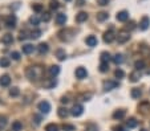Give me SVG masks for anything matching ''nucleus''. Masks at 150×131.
Returning a JSON list of instances; mask_svg holds the SVG:
<instances>
[{
  "label": "nucleus",
  "instance_id": "1",
  "mask_svg": "<svg viewBox=\"0 0 150 131\" xmlns=\"http://www.w3.org/2000/svg\"><path fill=\"white\" fill-rule=\"evenodd\" d=\"M27 77L29 78L31 81H37L40 78H43V74H44V69L41 68L40 65H35V66H29L27 69Z\"/></svg>",
  "mask_w": 150,
  "mask_h": 131
},
{
  "label": "nucleus",
  "instance_id": "2",
  "mask_svg": "<svg viewBox=\"0 0 150 131\" xmlns=\"http://www.w3.org/2000/svg\"><path fill=\"white\" fill-rule=\"evenodd\" d=\"M115 39H117L118 44H125L126 41L130 40V33L127 31H120L118 34L115 36Z\"/></svg>",
  "mask_w": 150,
  "mask_h": 131
},
{
  "label": "nucleus",
  "instance_id": "3",
  "mask_svg": "<svg viewBox=\"0 0 150 131\" xmlns=\"http://www.w3.org/2000/svg\"><path fill=\"white\" fill-rule=\"evenodd\" d=\"M37 109L40 110L41 114H48L49 111H51V103L48 101H41L37 105Z\"/></svg>",
  "mask_w": 150,
  "mask_h": 131
},
{
  "label": "nucleus",
  "instance_id": "4",
  "mask_svg": "<svg viewBox=\"0 0 150 131\" xmlns=\"http://www.w3.org/2000/svg\"><path fill=\"white\" fill-rule=\"evenodd\" d=\"M104 43H106V44H110V43H113V41L115 40V34H114V32L110 29V31H106L104 33Z\"/></svg>",
  "mask_w": 150,
  "mask_h": 131
},
{
  "label": "nucleus",
  "instance_id": "5",
  "mask_svg": "<svg viewBox=\"0 0 150 131\" xmlns=\"http://www.w3.org/2000/svg\"><path fill=\"white\" fill-rule=\"evenodd\" d=\"M82 113H84L82 105H75L72 107V110H70V114H72L73 117H80V115H82Z\"/></svg>",
  "mask_w": 150,
  "mask_h": 131
},
{
  "label": "nucleus",
  "instance_id": "6",
  "mask_svg": "<svg viewBox=\"0 0 150 131\" xmlns=\"http://www.w3.org/2000/svg\"><path fill=\"white\" fill-rule=\"evenodd\" d=\"M76 77L78 78V80H84V78L88 77V71L85 68H82V66H78L77 69H76Z\"/></svg>",
  "mask_w": 150,
  "mask_h": 131
},
{
  "label": "nucleus",
  "instance_id": "7",
  "mask_svg": "<svg viewBox=\"0 0 150 131\" xmlns=\"http://www.w3.org/2000/svg\"><path fill=\"white\" fill-rule=\"evenodd\" d=\"M120 83L117 82V81H113V80H108V81H105L104 82V89L105 90H113V89H115L117 86H118Z\"/></svg>",
  "mask_w": 150,
  "mask_h": 131
},
{
  "label": "nucleus",
  "instance_id": "8",
  "mask_svg": "<svg viewBox=\"0 0 150 131\" xmlns=\"http://www.w3.org/2000/svg\"><path fill=\"white\" fill-rule=\"evenodd\" d=\"M115 19L118 21H121V23H125V21H127V19H129V12L127 11H121L117 13V16H115Z\"/></svg>",
  "mask_w": 150,
  "mask_h": 131
},
{
  "label": "nucleus",
  "instance_id": "9",
  "mask_svg": "<svg viewBox=\"0 0 150 131\" xmlns=\"http://www.w3.org/2000/svg\"><path fill=\"white\" fill-rule=\"evenodd\" d=\"M150 25V19L147 16H144L141 19V21H139V28L142 29V31H146L147 28H149Z\"/></svg>",
  "mask_w": 150,
  "mask_h": 131
},
{
  "label": "nucleus",
  "instance_id": "10",
  "mask_svg": "<svg viewBox=\"0 0 150 131\" xmlns=\"http://www.w3.org/2000/svg\"><path fill=\"white\" fill-rule=\"evenodd\" d=\"M6 25L8 27V28H15V25H16V16H15V15H11V16L7 17Z\"/></svg>",
  "mask_w": 150,
  "mask_h": 131
},
{
  "label": "nucleus",
  "instance_id": "11",
  "mask_svg": "<svg viewBox=\"0 0 150 131\" xmlns=\"http://www.w3.org/2000/svg\"><path fill=\"white\" fill-rule=\"evenodd\" d=\"M9 83H11V77H9L8 74H4V76L0 77V86L7 88V86H9Z\"/></svg>",
  "mask_w": 150,
  "mask_h": 131
},
{
  "label": "nucleus",
  "instance_id": "12",
  "mask_svg": "<svg viewBox=\"0 0 150 131\" xmlns=\"http://www.w3.org/2000/svg\"><path fill=\"white\" fill-rule=\"evenodd\" d=\"M48 73L51 77H56V76H58V73H60V66L58 65H52L51 68L48 69Z\"/></svg>",
  "mask_w": 150,
  "mask_h": 131
},
{
  "label": "nucleus",
  "instance_id": "13",
  "mask_svg": "<svg viewBox=\"0 0 150 131\" xmlns=\"http://www.w3.org/2000/svg\"><path fill=\"white\" fill-rule=\"evenodd\" d=\"M129 80L132 81V82H138V81L141 80V73H139V70H134L133 73H130Z\"/></svg>",
  "mask_w": 150,
  "mask_h": 131
},
{
  "label": "nucleus",
  "instance_id": "14",
  "mask_svg": "<svg viewBox=\"0 0 150 131\" xmlns=\"http://www.w3.org/2000/svg\"><path fill=\"white\" fill-rule=\"evenodd\" d=\"M37 50H39V53L40 54H45V53H48V50H49V45L46 43H40L39 44V46H37Z\"/></svg>",
  "mask_w": 150,
  "mask_h": 131
},
{
  "label": "nucleus",
  "instance_id": "15",
  "mask_svg": "<svg viewBox=\"0 0 150 131\" xmlns=\"http://www.w3.org/2000/svg\"><path fill=\"white\" fill-rule=\"evenodd\" d=\"M88 20V13L87 12H80V13L76 15V21L77 23H84Z\"/></svg>",
  "mask_w": 150,
  "mask_h": 131
},
{
  "label": "nucleus",
  "instance_id": "16",
  "mask_svg": "<svg viewBox=\"0 0 150 131\" xmlns=\"http://www.w3.org/2000/svg\"><path fill=\"white\" fill-rule=\"evenodd\" d=\"M112 60H113V62H114L115 65H121V64L125 61V58H124V56H122L121 53H117V54H114V56H113Z\"/></svg>",
  "mask_w": 150,
  "mask_h": 131
},
{
  "label": "nucleus",
  "instance_id": "17",
  "mask_svg": "<svg viewBox=\"0 0 150 131\" xmlns=\"http://www.w3.org/2000/svg\"><path fill=\"white\" fill-rule=\"evenodd\" d=\"M85 43H87L88 46H92V48H93V46L97 45L98 41H97V39H96V36H88L87 40H85Z\"/></svg>",
  "mask_w": 150,
  "mask_h": 131
},
{
  "label": "nucleus",
  "instance_id": "18",
  "mask_svg": "<svg viewBox=\"0 0 150 131\" xmlns=\"http://www.w3.org/2000/svg\"><path fill=\"white\" fill-rule=\"evenodd\" d=\"M65 21H66V15L65 13H57L56 15V23H57L58 25L65 24Z\"/></svg>",
  "mask_w": 150,
  "mask_h": 131
},
{
  "label": "nucleus",
  "instance_id": "19",
  "mask_svg": "<svg viewBox=\"0 0 150 131\" xmlns=\"http://www.w3.org/2000/svg\"><path fill=\"white\" fill-rule=\"evenodd\" d=\"M125 114H126V111L125 110H115L114 113H113V118H114L115 120H120L125 117Z\"/></svg>",
  "mask_w": 150,
  "mask_h": 131
},
{
  "label": "nucleus",
  "instance_id": "20",
  "mask_svg": "<svg viewBox=\"0 0 150 131\" xmlns=\"http://www.w3.org/2000/svg\"><path fill=\"white\" fill-rule=\"evenodd\" d=\"M35 52V46L32 45V44H25L23 45V53L24 54H31Z\"/></svg>",
  "mask_w": 150,
  "mask_h": 131
},
{
  "label": "nucleus",
  "instance_id": "21",
  "mask_svg": "<svg viewBox=\"0 0 150 131\" xmlns=\"http://www.w3.org/2000/svg\"><path fill=\"white\" fill-rule=\"evenodd\" d=\"M56 85H57V81H56V78H53V77L51 78V80L44 82V86H45L46 89H52V88H55Z\"/></svg>",
  "mask_w": 150,
  "mask_h": 131
},
{
  "label": "nucleus",
  "instance_id": "22",
  "mask_svg": "<svg viewBox=\"0 0 150 131\" xmlns=\"http://www.w3.org/2000/svg\"><path fill=\"white\" fill-rule=\"evenodd\" d=\"M130 95H132L133 99H137V98H139L142 95V91L139 90L138 88H134V89H132V91H130Z\"/></svg>",
  "mask_w": 150,
  "mask_h": 131
},
{
  "label": "nucleus",
  "instance_id": "23",
  "mask_svg": "<svg viewBox=\"0 0 150 131\" xmlns=\"http://www.w3.org/2000/svg\"><path fill=\"white\" fill-rule=\"evenodd\" d=\"M1 41H3V44L8 45V44H12V43H13V37H12V34L7 33V34H4V36L1 37Z\"/></svg>",
  "mask_w": 150,
  "mask_h": 131
},
{
  "label": "nucleus",
  "instance_id": "24",
  "mask_svg": "<svg viewBox=\"0 0 150 131\" xmlns=\"http://www.w3.org/2000/svg\"><path fill=\"white\" fill-rule=\"evenodd\" d=\"M11 130H13V131H21V130H23V123H21L20 120H15V122L12 123V126H11Z\"/></svg>",
  "mask_w": 150,
  "mask_h": 131
},
{
  "label": "nucleus",
  "instance_id": "25",
  "mask_svg": "<svg viewBox=\"0 0 150 131\" xmlns=\"http://www.w3.org/2000/svg\"><path fill=\"white\" fill-rule=\"evenodd\" d=\"M57 114H58V117L60 118H66L68 115L70 114L69 111H68V109H65V107H60L57 110Z\"/></svg>",
  "mask_w": 150,
  "mask_h": 131
},
{
  "label": "nucleus",
  "instance_id": "26",
  "mask_svg": "<svg viewBox=\"0 0 150 131\" xmlns=\"http://www.w3.org/2000/svg\"><path fill=\"white\" fill-rule=\"evenodd\" d=\"M145 66H146V62H145L144 60H137L136 62H134L136 70H142V69H145Z\"/></svg>",
  "mask_w": 150,
  "mask_h": 131
},
{
  "label": "nucleus",
  "instance_id": "27",
  "mask_svg": "<svg viewBox=\"0 0 150 131\" xmlns=\"http://www.w3.org/2000/svg\"><path fill=\"white\" fill-rule=\"evenodd\" d=\"M137 125H138V120H137L136 118H129V119L126 120V126H127L129 128L137 127Z\"/></svg>",
  "mask_w": 150,
  "mask_h": 131
},
{
  "label": "nucleus",
  "instance_id": "28",
  "mask_svg": "<svg viewBox=\"0 0 150 131\" xmlns=\"http://www.w3.org/2000/svg\"><path fill=\"white\" fill-rule=\"evenodd\" d=\"M112 58L113 57L110 56L109 52H102V53H101V61H102V62H109Z\"/></svg>",
  "mask_w": 150,
  "mask_h": 131
},
{
  "label": "nucleus",
  "instance_id": "29",
  "mask_svg": "<svg viewBox=\"0 0 150 131\" xmlns=\"http://www.w3.org/2000/svg\"><path fill=\"white\" fill-rule=\"evenodd\" d=\"M7 123H8V119L4 115H0V131H3L4 128L7 127Z\"/></svg>",
  "mask_w": 150,
  "mask_h": 131
},
{
  "label": "nucleus",
  "instance_id": "30",
  "mask_svg": "<svg viewBox=\"0 0 150 131\" xmlns=\"http://www.w3.org/2000/svg\"><path fill=\"white\" fill-rule=\"evenodd\" d=\"M40 36H41V31H40V29H37V28H36L35 31H32V32H31V34H29V37H31V39H33V40L39 39Z\"/></svg>",
  "mask_w": 150,
  "mask_h": 131
},
{
  "label": "nucleus",
  "instance_id": "31",
  "mask_svg": "<svg viewBox=\"0 0 150 131\" xmlns=\"http://www.w3.org/2000/svg\"><path fill=\"white\" fill-rule=\"evenodd\" d=\"M108 17H109V15H108L106 12H100V13H97L98 21H105V20H108Z\"/></svg>",
  "mask_w": 150,
  "mask_h": 131
},
{
  "label": "nucleus",
  "instance_id": "32",
  "mask_svg": "<svg viewBox=\"0 0 150 131\" xmlns=\"http://www.w3.org/2000/svg\"><path fill=\"white\" fill-rule=\"evenodd\" d=\"M9 64H11L9 58H7V57H1V60H0V66H1V68H8Z\"/></svg>",
  "mask_w": 150,
  "mask_h": 131
},
{
  "label": "nucleus",
  "instance_id": "33",
  "mask_svg": "<svg viewBox=\"0 0 150 131\" xmlns=\"http://www.w3.org/2000/svg\"><path fill=\"white\" fill-rule=\"evenodd\" d=\"M56 54H57V58H58L60 61H64V60L66 58V53L63 50V49H58V50L56 52Z\"/></svg>",
  "mask_w": 150,
  "mask_h": 131
},
{
  "label": "nucleus",
  "instance_id": "34",
  "mask_svg": "<svg viewBox=\"0 0 150 131\" xmlns=\"http://www.w3.org/2000/svg\"><path fill=\"white\" fill-rule=\"evenodd\" d=\"M108 70H109V62H102L101 61V64H100V71L101 73H106Z\"/></svg>",
  "mask_w": 150,
  "mask_h": 131
},
{
  "label": "nucleus",
  "instance_id": "35",
  "mask_svg": "<svg viewBox=\"0 0 150 131\" xmlns=\"http://www.w3.org/2000/svg\"><path fill=\"white\" fill-rule=\"evenodd\" d=\"M45 131H58V126L55 123H49L45 126Z\"/></svg>",
  "mask_w": 150,
  "mask_h": 131
},
{
  "label": "nucleus",
  "instance_id": "36",
  "mask_svg": "<svg viewBox=\"0 0 150 131\" xmlns=\"http://www.w3.org/2000/svg\"><path fill=\"white\" fill-rule=\"evenodd\" d=\"M29 23L32 24V25H35V27H37L39 25V23H40V19H39L36 15H33V16H31V19H29Z\"/></svg>",
  "mask_w": 150,
  "mask_h": 131
},
{
  "label": "nucleus",
  "instance_id": "37",
  "mask_svg": "<svg viewBox=\"0 0 150 131\" xmlns=\"http://www.w3.org/2000/svg\"><path fill=\"white\" fill-rule=\"evenodd\" d=\"M19 94H20V90H19V88H12L11 90H9V95H11V97H18Z\"/></svg>",
  "mask_w": 150,
  "mask_h": 131
},
{
  "label": "nucleus",
  "instance_id": "38",
  "mask_svg": "<svg viewBox=\"0 0 150 131\" xmlns=\"http://www.w3.org/2000/svg\"><path fill=\"white\" fill-rule=\"evenodd\" d=\"M49 7H51V9H58V7H60V3H58L57 0H51Z\"/></svg>",
  "mask_w": 150,
  "mask_h": 131
},
{
  "label": "nucleus",
  "instance_id": "39",
  "mask_svg": "<svg viewBox=\"0 0 150 131\" xmlns=\"http://www.w3.org/2000/svg\"><path fill=\"white\" fill-rule=\"evenodd\" d=\"M114 76H115V78H124L125 77V73H124V70H122V69H117V70L114 71Z\"/></svg>",
  "mask_w": 150,
  "mask_h": 131
},
{
  "label": "nucleus",
  "instance_id": "40",
  "mask_svg": "<svg viewBox=\"0 0 150 131\" xmlns=\"http://www.w3.org/2000/svg\"><path fill=\"white\" fill-rule=\"evenodd\" d=\"M63 130L64 131H75L76 127L73 125H68V123H65V125H63Z\"/></svg>",
  "mask_w": 150,
  "mask_h": 131
},
{
  "label": "nucleus",
  "instance_id": "41",
  "mask_svg": "<svg viewBox=\"0 0 150 131\" xmlns=\"http://www.w3.org/2000/svg\"><path fill=\"white\" fill-rule=\"evenodd\" d=\"M28 34H31V33H28V31H21V32H20V37H19V40H20V41L25 40L27 37H29Z\"/></svg>",
  "mask_w": 150,
  "mask_h": 131
},
{
  "label": "nucleus",
  "instance_id": "42",
  "mask_svg": "<svg viewBox=\"0 0 150 131\" xmlns=\"http://www.w3.org/2000/svg\"><path fill=\"white\" fill-rule=\"evenodd\" d=\"M41 20L45 21V23H48V21L51 20V13H49V12H44V13H43V17H41Z\"/></svg>",
  "mask_w": 150,
  "mask_h": 131
},
{
  "label": "nucleus",
  "instance_id": "43",
  "mask_svg": "<svg viewBox=\"0 0 150 131\" xmlns=\"http://www.w3.org/2000/svg\"><path fill=\"white\" fill-rule=\"evenodd\" d=\"M85 131H98V128H97V126H96V125L90 123V125H88V126H87Z\"/></svg>",
  "mask_w": 150,
  "mask_h": 131
},
{
  "label": "nucleus",
  "instance_id": "44",
  "mask_svg": "<svg viewBox=\"0 0 150 131\" xmlns=\"http://www.w3.org/2000/svg\"><path fill=\"white\" fill-rule=\"evenodd\" d=\"M11 57H12V60L19 61V60H20V53H19V52H12V53H11Z\"/></svg>",
  "mask_w": 150,
  "mask_h": 131
},
{
  "label": "nucleus",
  "instance_id": "45",
  "mask_svg": "<svg viewBox=\"0 0 150 131\" xmlns=\"http://www.w3.org/2000/svg\"><path fill=\"white\" fill-rule=\"evenodd\" d=\"M33 119H35L33 122H35L36 126H39L41 123V117H40V115H33Z\"/></svg>",
  "mask_w": 150,
  "mask_h": 131
},
{
  "label": "nucleus",
  "instance_id": "46",
  "mask_svg": "<svg viewBox=\"0 0 150 131\" xmlns=\"http://www.w3.org/2000/svg\"><path fill=\"white\" fill-rule=\"evenodd\" d=\"M32 8H33V11H36V12H41V11H43V6H41V4H35Z\"/></svg>",
  "mask_w": 150,
  "mask_h": 131
},
{
  "label": "nucleus",
  "instance_id": "47",
  "mask_svg": "<svg viewBox=\"0 0 150 131\" xmlns=\"http://www.w3.org/2000/svg\"><path fill=\"white\" fill-rule=\"evenodd\" d=\"M97 3L100 4V6L105 7V6H108V4H109V0H97Z\"/></svg>",
  "mask_w": 150,
  "mask_h": 131
},
{
  "label": "nucleus",
  "instance_id": "48",
  "mask_svg": "<svg viewBox=\"0 0 150 131\" xmlns=\"http://www.w3.org/2000/svg\"><path fill=\"white\" fill-rule=\"evenodd\" d=\"M134 25H136V24L133 23V21H130V23H127L126 29H130V31H132V29H134V28H136V27H134Z\"/></svg>",
  "mask_w": 150,
  "mask_h": 131
},
{
  "label": "nucleus",
  "instance_id": "49",
  "mask_svg": "<svg viewBox=\"0 0 150 131\" xmlns=\"http://www.w3.org/2000/svg\"><path fill=\"white\" fill-rule=\"evenodd\" d=\"M113 130H114V131H127L126 128L122 127V126H115V127L113 128Z\"/></svg>",
  "mask_w": 150,
  "mask_h": 131
},
{
  "label": "nucleus",
  "instance_id": "50",
  "mask_svg": "<svg viewBox=\"0 0 150 131\" xmlns=\"http://www.w3.org/2000/svg\"><path fill=\"white\" fill-rule=\"evenodd\" d=\"M68 102H69L68 97H63V98H61V103H68Z\"/></svg>",
  "mask_w": 150,
  "mask_h": 131
},
{
  "label": "nucleus",
  "instance_id": "51",
  "mask_svg": "<svg viewBox=\"0 0 150 131\" xmlns=\"http://www.w3.org/2000/svg\"><path fill=\"white\" fill-rule=\"evenodd\" d=\"M65 1H70V0H65Z\"/></svg>",
  "mask_w": 150,
  "mask_h": 131
},
{
  "label": "nucleus",
  "instance_id": "52",
  "mask_svg": "<svg viewBox=\"0 0 150 131\" xmlns=\"http://www.w3.org/2000/svg\"><path fill=\"white\" fill-rule=\"evenodd\" d=\"M141 131H145V130H141Z\"/></svg>",
  "mask_w": 150,
  "mask_h": 131
},
{
  "label": "nucleus",
  "instance_id": "53",
  "mask_svg": "<svg viewBox=\"0 0 150 131\" xmlns=\"http://www.w3.org/2000/svg\"><path fill=\"white\" fill-rule=\"evenodd\" d=\"M11 131H13V130H11Z\"/></svg>",
  "mask_w": 150,
  "mask_h": 131
}]
</instances>
